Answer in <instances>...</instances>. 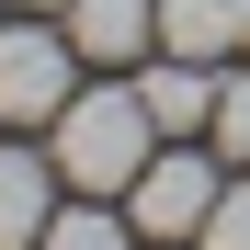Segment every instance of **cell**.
Segmentation results:
<instances>
[{"mask_svg":"<svg viewBox=\"0 0 250 250\" xmlns=\"http://www.w3.org/2000/svg\"><path fill=\"white\" fill-rule=\"evenodd\" d=\"M148 148H159V125H148V103H137V80L68 91V103H57V125H46L57 182H68V193H114V205H125V182L148 171Z\"/></svg>","mask_w":250,"mask_h":250,"instance_id":"obj_1","label":"cell"},{"mask_svg":"<svg viewBox=\"0 0 250 250\" xmlns=\"http://www.w3.org/2000/svg\"><path fill=\"white\" fill-rule=\"evenodd\" d=\"M216 193H228V148H148V171L125 182V216H137V239L159 250H193V228L216 216Z\"/></svg>","mask_w":250,"mask_h":250,"instance_id":"obj_2","label":"cell"},{"mask_svg":"<svg viewBox=\"0 0 250 250\" xmlns=\"http://www.w3.org/2000/svg\"><path fill=\"white\" fill-rule=\"evenodd\" d=\"M68 91H80L68 23H0V125H57Z\"/></svg>","mask_w":250,"mask_h":250,"instance_id":"obj_3","label":"cell"},{"mask_svg":"<svg viewBox=\"0 0 250 250\" xmlns=\"http://www.w3.org/2000/svg\"><path fill=\"white\" fill-rule=\"evenodd\" d=\"M68 46H80V68H137L148 46H159V0H68Z\"/></svg>","mask_w":250,"mask_h":250,"instance_id":"obj_4","label":"cell"},{"mask_svg":"<svg viewBox=\"0 0 250 250\" xmlns=\"http://www.w3.org/2000/svg\"><path fill=\"white\" fill-rule=\"evenodd\" d=\"M137 103H148V125H159V137H193V125H216V68L159 46V68L137 57Z\"/></svg>","mask_w":250,"mask_h":250,"instance_id":"obj_5","label":"cell"},{"mask_svg":"<svg viewBox=\"0 0 250 250\" xmlns=\"http://www.w3.org/2000/svg\"><path fill=\"white\" fill-rule=\"evenodd\" d=\"M159 46L171 57H239L250 46V0H159Z\"/></svg>","mask_w":250,"mask_h":250,"instance_id":"obj_6","label":"cell"},{"mask_svg":"<svg viewBox=\"0 0 250 250\" xmlns=\"http://www.w3.org/2000/svg\"><path fill=\"white\" fill-rule=\"evenodd\" d=\"M57 216V159H34V148H0V250H34Z\"/></svg>","mask_w":250,"mask_h":250,"instance_id":"obj_7","label":"cell"},{"mask_svg":"<svg viewBox=\"0 0 250 250\" xmlns=\"http://www.w3.org/2000/svg\"><path fill=\"white\" fill-rule=\"evenodd\" d=\"M34 250H137V216H125L114 193H80V205H57L46 216V239Z\"/></svg>","mask_w":250,"mask_h":250,"instance_id":"obj_8","label":"cell"},{"mask_svg":"<svg viewBox=\"0 0 250 250\" xmlns=\"http://www.w3.org/2000/svg\"><path fill=\"white\" fill-rule=\"evenodd\" d=\"M205 137L250 171V68H239V80H216V125H205Z\"/></svg>","mask_w":250,"mask_h":250,"instance_id":"obj_9","label":"cell"},{"mask_svg":"<svg viewBox=\"0 0 250 250\" xmlns=\"http://www.w3.org/2000/svg\"><path fill=\"white\" fill-rule=\"evenodd\" d=\"M193 250H250V171H239V182L216 193V216L193 228Z\"/></svg>","mask_w":250,"mask_h":250,"instance_id":"obj_10","label":"cell"},{"mask_svg":"<svg viewBox=\"0 0 250 250\" xmlns=\"http://www.w3.org/2000/svg\"><path fill=\"white\" fill-rule=\"evenodd\" d=\"M23 12H68V0H23Z\"/></svg>","mask_w":250,"mask_h":250,"instance_id":"obj_11","label":"cell"},{"mask_svg":"<svg viewBox=\"0 0 250 250\" xmlns=\"http://www.w3.org/2000/svg\"><path fill=\"white\" fill-rule=\"evenodd\" d=\"M148 250H159V239H148Z\"/></svg>","mask_w":250,"mask_h":250,"instance_id":"obj_12","label":"cell"}]
</instances>
